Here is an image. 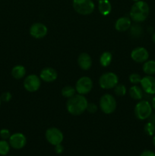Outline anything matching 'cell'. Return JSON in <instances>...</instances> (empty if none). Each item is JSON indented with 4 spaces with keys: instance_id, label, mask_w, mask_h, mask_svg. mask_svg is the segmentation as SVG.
<instances>
[{
    "instance_id": "obj_1",
    "label": "cell",
    "mask_w": 155,
    "mask_h": 156,
    "mask_svg": "<svg viewBox=\"0 0 155 156\" xmlns=\"http://www.w3.org/2000/svg\"><path fill=\"white\" fill-rule=\"evenodd\" d=\"M88 104V100L82 94H75L71 98H68L66 103L67 111L71 115H81L87 110Z\"/></svg>"
},
{
    "instance_id": "obj_2",
    "label": "cell",
    "mask_w": 155,
    "mask_h": 156,
    "mask_svg": "<svg viewBox=\"0 0 155 156\" xmlns=\"http://www.w3.org/2000/svg\"><path fill=\"white\" fill-rule=\"evenodd\" d=\"M150 12L149 5L144 1L135 2L130 11V18L135 22L140 23L145 21Z\"/></svg>"
},
{
    "instance_id": "obj_3",
    "label": "cell",
    "mask_w": 155,
    "mask_h": 156,
    "mask_svg": "<svg viewBox=\"0 0 155 156\" xmlns=\"http://www.w3.org/2000/svg\"><path fill=\"white\" fill-rule=\"evenodd\" d=\"M151 104L147 101H141L138 102L135 108V114L138 120H147L152 114Z\"/></svg>"
},
{
    "instance_id": "obj_4",
    "label": "cell",
    "mask_w": 155,
    "mask_h": 156,
    "mask_svg": "<svg viewBox=\"0 0 155 156\" xmlns=\"http://www.w3.org/2000/svg\"><path fill=\"white\" fill-rule=\"evenodd\" d=\"M74 9L80 15H88L94 11V3L92 0H73Z\"/></svg>"
},
{
    "instance_id": "obj_5",
    "label": "cell",
    "mask_w": 155,
    "mask_h": 156,
    "mask_svg": "<svg viewBox=\"0 0 155 156\" xmlns=\"http://www.w3.org/2000/svg\"><path fill=\"white\" fill-rule=\"evenodd\" d=\"M100 108L106 114H110L115 111L116 108V101L115 98L109 94L102 96L100 100Z\"/></svg>"
},
{
    "instance_id": "obj_6",
    "label": "cell",
    "mask_w": 155,
    "mask_h": 156,
    "mask_svg": "<svg viewBox=\"0 0 155 156\" xmlns=\"http://www.w3.org/2000/svg\"><path fill=\"white\" fill-rule=\"evenodd\" d=\"M119 83L118 76L113 73H106L102 75L99 79L100 86L103 89H112Z\"/></svg>"
},
{
    "instance_id": "obj_7",
    "label": "cell",
    "mask_w": 155,
    "mask_h": 156,
    "mask_svg": "<svg viewBox=\"0 0 155 156\" xmlns=\"http://www.w3.org/2000/svg\"><path fill=\"white\" fill-rule=\"evenodd\" d=\"M46 139L53 146L61 144L63 140V134L58 128L50 127L46 131Z\"/></svg>"
},
{
    "instance_id": "obj_8",
    "label": "cell",
    "mask_w": 155,
    "mask_h": 156,
    "mask_svg": "<svg viewBox=\"0 0 155 156\" xmlns=\"http://www.w3.org/2000/svg\"><path fill=\"white\" fill-rule=\"evenodd\" d=\"M93 88V82L88 76H83L78 80L75 85V89L79 94H88Z\"/></svg>"
},
{
    "instance_id": "obj_9",
    "label": "cell",
    "mask_w": 155,
    "mask_h": 156,
    "mask_svg": "<svg viewBox=\"0 0 155 156\" xmlns=\"http://www.w3.org/2000/svg\"><path fill=\"white\" fill-rule=\"evenodd\" d=\"M41 85L40 78L36 75H30L27 76L24 81V87L27 91L35 92Z\"/></svg>"
},
{
    "instance_id": "obj_10",
    "label": "cell",
    "mask_w": 155,
    "mask_h": 156,
    "mask_svg": "<svg viewBox=\"0 0 155 156\" xmlns=\"http://www.w3.org/2000/svg\"><path fill=\"white\" fill-rule=\"evenodd\" d=\"M141 86L144 92L148 94H155V78L152 76H147L141 78Z\"/></svg>"
},
{
    "instance_id": "obj_11",
    "label": "cell",
    "mask_w": 155,
    "mask_h": 156,
    "mask_svg": "<svg viewBox=\"0 0 155 156\" xmlns=\"http://www.w3.org/2000/svg\"><path fill=\"white\" fill-rule=\"evenodd\" d=\"M26 143H27V139L25 136L21 133L12 134L9 138V144L15 149H22L25 146Z\"/></svg>"
},
{
    "instance_id": "obj_12",
    "label": "cell",
    "mask_w": 155,
    "mask_h": 156,
    "mask_svg": "<svg viewBox=\"0 0 155 156\" xmlns=\"http://www.w3.org/2000/svg\"><path fill=\"white\" fill-rule=\"evenodd\" d=\"M131 57L136 62H144L148 59L149 53L144 47H138L134 49L131 53Z\"/></svg>"
},
{
    "instance_id": "obj_13",
    "label": "cell",
    "mask_w": 155,
    "mask_h": 156,
    "mask_svg": "<svg viewBox=\"0 0 155 156\" xmlns=\"http://www.w3.org/2000/svg\"><path fill=\"white\" fill-rule=\"evenodd\" d=\"M47 27L42 23H34L30 28V34L36 39H40L47 34Z\"/></svg>"
},
{
    "instance_id": "obj_14",
    "label": "cell",
    "mask_w": 155,
    "mask_h": 156,
    "mask_svg": "<svg viewBox=\"0 0 155 156\" xmlns=\"http://www.w3.org/2000/svg\"><path fill=\"white\" fill-rule=\"evenodd\" d=\"M58 73L56 69L50 67H46L42 69L40 74V78L46 82H53L57 79Z\"/></svg>"
},
{
    "instance_id": "obj_15",
    "label": "cell",
    "mask_w": 155,
    "mask_h": 156,
    "mask_svg": "<svg viewBox=\"0 0 155 156\" xmlns=\"http://www.w3.org/2000/svg\"><path fill=\"white\" fill-rule=\"evenodd\" d=\"M78 63L81 69L88 70L92 66V59L89 54L86 53H82L79 55L78 58Z\"/></svg>"
},
{
    "instance_id": "obj_16",
    "label": "cell",
    "mask_w": 155,
    "mask_h": 156,
    "mask_svg": "<svg viewBox=\"0 0 155 156\" xmlns=\"http://www.w3.org/2000/svg\"><path fill=\"white\" fill-rule=\"evenodd\" d=\"M131 25H132L131 18H128V17H122L115 21V27L118 31L123 32L129 30Z\"/></svg>"
},
{
    "instance_id": "obj_17",
    "label": "cell",
    "mask_w": 155,
    "mask_h": 156,
    "mask_svg": "<svg viewBox=\"0 0 155 156\" xmlns=\"http://www.w3.org/2000/svg\"><path fill=\"white\" fill-rule=\"evenodd\" d=\"M98 9L101 15L106 16L111 12L112 5H111V3L109 2V0H100Z\"/></svg>"
},
{
    "instance_id": "obj_18",
    "label": "cell",
    "mask_w": 155,
    "mask_h": 156,
    "mask_svg": "<svg viewBox=\"0 0 155 156\" xmlns=\"http://www.w3.org/2000/svg\"><path fill=\"white\" fill-rule=\"evenodd\" d=\"M129 94L134 100H141L144 96V91L139 86L135 85L129 89Z\"/></svg>"
},
{
    "instance_id": "obj_19",
    "label": "cell",
    "mask_w": 155,
    "mask_h": 156,
    "mask_svg": "<svg viewBox=\"0 0 155 156\" xmlns=\"http://www.w3.org/2000/svg\"><path fill=\"white\" fill-rule=\"evenodd\" d=\"M142 69L147 76L155 75V60H147L144 62Z\"/></svg>"
},
{
    "instance_id": "obj_20",
    "label": "cell",
    "mask_w": 155,
    "mask_h": 156,
    "mask_svg": "<svg viewBox=\"0 0 155 156\" xmlns=\"http://www.w3.org/2000/svg\"><path fill=\"white\" fill-rule=\"evenodd\" d=\"M26 74V69L23 66L18 65L13 67L12 70V76L15 79H21L24 77Z\"/></svg>"
},
{
    "instance_id": "obj_21",
    "label": "cell",
    "mask_w": 155,
    "mask_h": 156,
    "mask_svg": "<svg viewBox=\"0 0 155 156\" xmlns=\"http://www.w3.org/2000/svg\"><path fill=\"white\" fill-rule=\"evenodd\" d=\"M130 34L132 37L138 38L143 34V28L140 24H134L130 27Z\"/></svg>"
},
{
    "instance_id": "obj_22",
    "label": "cell",
    "mask_w": 155,
    "mask_h": 156,
    "mask_svg": "<svg viewBox=\"0 0 155 156\" xmlns=\"http://www.w3.org/2000/svg\"><path fill=\"white\" fill-rule=\"evenodd\" d=\"M112 59V53L109 52H104L100 57V63L102 66L106 67L111 63Z\"/></svg>"
},
{
    "instance_id": "obj_23",
    "label": "cell",
    "mask_w": 155,
    "mask_h": 156,
    "mask_svg": "<svg viewBox=\"0 0 155 156\" xmlns=\"http://www.w3.org/2000/svg\"><path fill=\"white\" fill-rule=\"evenodd\" d=\"M75 92L76 89L71 86H65L62 89V96L68 99L75 95Z\"/></svg>"
},
{
    "instance_id": "obj_24",
    "label": "cell",
    "mask_w": 155,
    "mask_h": 156,
    "mask_svg": "<svg viewBox=\"0 0 155 156\" xmlns=\"http://www.w3.org/2000/svg\"><path fill=\"white\" fill-rule=\"evenodd\" d=\"M10 144L6 140H0V155H6L10 151Z\"/></svg>"
},
{
    "instance_id": "obj_25",
    "label": "cell",
    "mask_w": 155,
    "mask_h": 156,
    "mask_svg": "<svg viewBox=\"0 0 155 156\" xmlns=\"http://www.w3.org/2000/svg\"><path fill=\"white\" fill-rule=\"evenodd\" d=\"M144 129L145 133L147 134V135L150 136H153L155 134V125L153 124V123H151V122H147V123L144 125Z\"/></svg>"
},
{
    "instance_id": "obj_26",
    "label": "cell",
    "mask_w": 155,
    "mask_h": 156,
    "mask_svg": "<svg viewBox=\"0 0 155 156\" xmlns=\"http://www.w3.org/2000/svg\"><path fill=\"white\" fill-rule=\"evenodd\" d=\"M114 93L115 94V95L119 96V97H122L126 93V86L124 85H122V84H118L114 88Z\"/></svg>"
},
{
    "instance_id": "obj_27",
    "label": "cell",
    "mask_w": 155,
    "mask_h": 156,
    "mask_svg": "<svg viewBox=\"0 0 155 156\" xmlns=\"http://www.w3.org/2000/svg\"><path fill=\"white\" fill-rule=\"evenodd\" d=\"M141 80V77L139 74L138 73H132L129 76V81L131 83L134 84V85H137V84L140 83Z\"/></svg>"
},
{
    "instance_id": "obj_28",
    "label": "cell",
    "mask_w": 155,
    "mask_h": 156,
    "mask_svg": "<svg viewBox=\"0 0 155 156\" xmlns=\"http://www.w3.org/2000/svg\"><path fill=\"white\" fill-rule=\"evenodd\" d=\"M0 136H1V138L4 140H8V139L9 140V138H10L11 136L10 131L7 129H1V130H0Z\"/></svg>"
},
{
    "instance_id": "obj_29",
    "label": "cell",
    "mask_w": 155,
    "mask_h": 156,
    "mask_svg": "<svg viewBox=\"0 0 155 156\" xmlns=\"http://www.w3.org/2000/svg\"><path fill=\"white\" fill-rule=\"evenodd\" d=\"M0 98H1V100L3 102H9L12 99V94L9 91H6V92L2 93Z\"/></svg>"
},
{
    "instance_id": "obj_30",
    "label": "cell",
    "mask_w": 155,
    "mask_h": 156,
    "mask_svg": "<svg viewBox=\"0 0 155 156\" xmlns=\"http://www.w3.org/2000/svg\"><path fill=\"white\" fill-rule=\"evenodd\" d=\"M87 111L91 114H94L97 111V105L94 103H88V106H87Z\"/></svg>"
},
{
    "instance_id": "obj_31",
    "label": "cell",
    "mask_w": 155,
    "mask_h": 156,
    "mask_svg": "<svg viewBox=\"0 0 155 156\" xmlns=\"http://www.w3.org/2000/svg\"><path fill=\"white\" fill-rule=\"evenodd\" d=\"M64 151V147L61 144H58L56 146H55V152L57 154H61Z\"/></svg>"
},
{
    "instance_id": "obj_32",
    "label": "cell",
    "mask_w": 155,
    "mask_h": 156,
    "mask_svg": "<svg viewBox=\"0 0 155 156\" xmlns=\"http://www.w3.org/2000/svg\"><path fill=\"white\" fill-rule=\"evenodd\" d=\"M140 156H155V153L150 150H145L141 154Z\"/></svg>"
},
{
    "instance_id": "obj_33",
    "label": "cell",
    "mask_w": 155,
    "mask_h": 156,
    "mask_svg": "<svg viewBox=\"0 0 155 156\" xmlns=\"http://www.w3.org/2000/svg\"><path fill=\"white\" fill-rule=\"evenodd\" d=\"M149 119H150V122H151V123H153L155 125V114H151L150 117H149Z\"/></svg>"
},
{
    "instance_id": "obj_34",
    "label": "cell",
    "mask_w": 155,
    "mask_h": 156,
    "mask_svg": "<svg viewBox=\"0 0 155 156\" xmlns=\"http://www.w3.org/2000/svg\"><path fill=\"white\" fill-rule=\"evenodd\" d=\"M151 106L152 108L155 111V96L152 98V101H151Z\"/></svg>"
},
{
    "instance_id": "obj_35",
    "label": "cell",
    "mask_w": 155,
    "mask_h": 156,
    "mask_svg": "<svg viewBox=\"0 0 155 156\" xmlns=\"http://www.w3.org/2000/svg\"><path fill=\"white\" fill-rule=\"evenodd\" d=\"M152 41H153V42L155 44V32L153 34V35H152Z\"/></svg>"
},
{
    "instance_id": "obj_36",
    "label": "cell",
    "mask_w": 155,
    "mask_h": 156,
    "mask_svg": "<svg viewBox=\"0 0 155 156\" xmlns=\"http://www.w3.org/2000/svg\"><path fill=\"white\" fill-rule=\"evenodd\" d=\"M153 146H155V134L153 135Z\"/></svg>"
},
{
    "instance_id": "obj_37",
    "label": "cell",
    "mask_w": 155,
    "mask_h": 156,
    "mask_svg": "<svg viewBox=\"0 0 155 156\" xmlns=\"http://www.w3.org/2000/svg\"><path fill=\"white\" fill-rule=\"evenodd\" d=\"M1 103H2V100H1V98H0V106H1Z\"/></svg>"
},
{
    "instance_id": "obj_38",
    "label": "cell",
    "mask_w": 155,
    "mask_h": 156,
    "mask_svg": "<svg viewBox=\"0 0 155 156\" xmlns=\"http://www.w3.org/2000/svg\"><path fill=\"white\" fill-rule=\"evenodd\" d=\"M132 1H134V2H138V1H139V0H132Z\"/></svg>"
}]
</instances>
